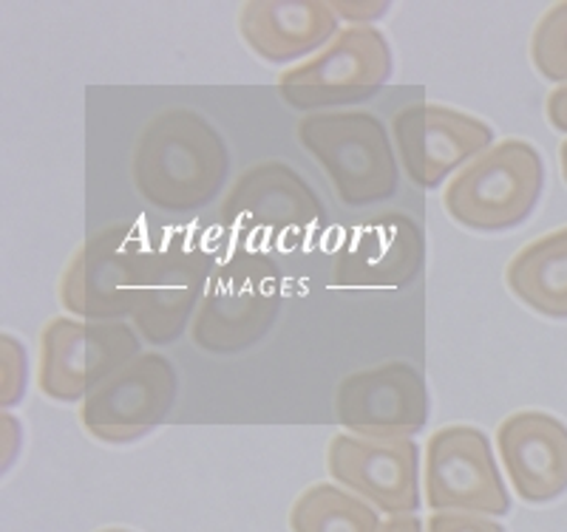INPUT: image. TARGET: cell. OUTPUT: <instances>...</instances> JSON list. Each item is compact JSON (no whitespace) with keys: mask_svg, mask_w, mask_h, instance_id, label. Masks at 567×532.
<instances>
[{"mask_svg":"<svg viewBox=\"0 0 567 532\" xmlns=\"http://www.w3.org/2000/svg\"><path fill=\"white\" fill-rule=\"evenodd\" d=\"M230 174L225 136L194 108H168L142 125L131 150V181L142 201L187 216L216 201Z\"/></svg>","mask_w":567,"mask_h":532,"instance_id":"6da1fadb","label":"cell"},{"mask_svg":"<svg viewBox=\"0 0 567 532\" xmlns=\"http://www.w3.org/2000/svg\"><path fill=\"white\" fill-rule=\"evenodd\" d=\"M281 306L278 263L267 252H230L213 267L194 317V343L207 354L247 352L270 332Z\"/></svg>","mask_w":567,"mask_h":532,"instance_id":"7a4b0ae2","label":"cell"},{"mask_svg":"<svg viewBox=\"0 0 567 532\" xmlns=\"http://www.w3.org/2000/svg\"><path fill=\"white\" fill-rule=\"evenodd\" d=\"M298 142L310 150L347 207L389 201L400 187L398 156L386 125L367 111L310 114L298 119Z\"/></svg>","mask_w":567,"mask_h":532,"instance_id":"3957f363","label":"cell"},{"mask_svg":"<svg viewBox=\"0 0 567 532\" xmlns=\"http://www.w3.org/2000/svg\"><path fill=\"white\" fill-rule=\"evenodd\" d=\"M542 187L545 161L539 150L525 139H505L445 185L443 205L465 230L505 232L534 216Z\"/></svg>","mask_w":567,"mask_h":532,"instance_id":"277c9868","label":"cell"},{"mask_svg":"<svg viewBox=\"0 0 567 532\" xmlns=\"http://www.w3.org/2000/svg\"><path fill=\"white\" fill-rule=\"evenodd\" d=\"M154 252L134 225H111L74 250L58 283L65 312L80 321H123L140 301Z\"/></svg>","mask_w":567,"mask_h":532,"instance_id":"5b68a950","label":"cell"},{"mask_svg":"<svg viewBox=\"0 0 567 532\" xmlns=\"http://www.w3.org/2000/svg\"><path fill=\"white\" fill-rule=\"evenodd\" d=\"M392 45L374 27H347L316 58L278 77L284 103L298 111L363 103L389 83Z\"/></svg>","mask_w":567,"mask_h":532,"instance_id":"8992f818","label":"cell"},{"mask_svg":"<svg viewBox=\"0 0 567 532\" xmlns=\"http://www.w3.org/2000/svg\"><path fill=\"white\" fill-rule=\"evenodd\" d=\"M140 357V332L125 321L54 317L40 332L38 388L54 403H80Z\"/></svg>","mask_w":567,"mask_h":532,"instance_id":"52a82bcc","label":"cell"},{"mask_svg":"<svg viewBox=\"0 0 567 532\" xmlns=\"http://www.w3.org/2000/svg\"><path fill=\"white\" fill-rule=\"evenodd\" d=\"M425 504L434 513H471L503 519L511 513L488 437L474 425H445L425 442Z\"/></svg>","mask_w":567,"mask_h":532,"instance_id":"ba28073f","label":"cell"},{"mask_svg":"<svg viewBox=\"0 0 567 532\" xmlns=\"http://www.w3.org/2000/svg\"><path fill=\"white\" fill-rule=\"evenodd\" d=\"M221 227L270 244H296L323 225V205L298 170L278 159L247 167L221 201Z\"/></svg>","mask_w":567,"mask_h":532,"instance_id":"9c48e42d","label":"cell"},{"mask_svg":"<svg viewBox=\"0 0 567 532\" xmlns=\"http://www.w3.org/2000/svg\"><path fill=\"white\" fill-rule=\"evenodd\" d=\"M179 377L165 354H140L83 399L80 423L105 445H131L159 428L176 405Z\"/></svg>","mask_w":567,"mask_h":532,"instance_id":"30bf717a","label":"cell"},{"mask_svg":"<svg viewBox=\"0 0 567 532\" xmlns=\"http://www.w3.org/2000/svg\"><path fill=\"white\" fill-rule=\"evenodd\" d=\"M336 419L352 437L374 442L412 439L429 425V388L409 363H383L338 383Z\"/></svg>","mask_w":567,"mask_h":532,"instance_id":"8fae6325","label":"cell"},{"mask_svg":"<svg viewBox=\"0 0 567 532\" xmlns=\"http://www.w3.org/2000/svg\"><path fill=\"white\" fill-rule=\"evenodd\" d=\"M398 156L409 179L423 190L443 185L454 170L494 148V128L477 116L449 105L414 103L392 119Z\"/></svg>","mask_w":567,"mask_h":532,"instance_id":"7c38bea8","label":"cell"},{"mask_svg":"<svg viewBox=\"0 0 567 532\" xmlns=\"http://www.w3.org/2000/svg\"><path fill=\"white\" fill-rule=\"evenodd\" d=\"M210 252L194 241H174L151 255L136 301L134 328L151 346H171L185 334L207 292L213 272Z\"/></svg>","mask_w":567,"mask_h":532,"instance_id":"4fadbf2b","label":"cell"},{"mask_svg":"<svg viewBox=\"0 0 567 532\" xmlns=\"http://www.w3.org/2000/svg\"><path fill=\"white\" fill-rule=\"evenodd\" d=\"M329 476L378 513L412 515L420 507V448L414 439L374 442L338 434L327 450Z\"/></svg>","mask_w":567,"mask_h":532,"instance_id":"5bb4252c","label":"cell"},{"mask_svg":"<svg viewBox=\"0 0 567 532\" xmlns=\"http://www.w3.org/2000/svg\"><path fill=\"white\" fill-rule=\"evenodd\" d=\"M425 238L406 212H381L349 230L336 261L347 289H403L423 272Z\"/></svg>","mask_w":567,"mask_h":532,"instance_id":"9a60e30c","label":"cell"},{"mask_svg":"<svg viewBox=\"0 0 567 532\" xmlns=\"http://www.w3.org/2000/svg\"><path fill=\"white\" fill-rule=\"evenodd\" d=\"M496 448L511 488L528 504H548L567 490V425L545 410H516L496 428Z\"/></svg>","mask_w":567,"mask_h":532,"instance_id":"2e32d148","label":"cell"},{"mask_svg":"<svg viewBox=\"0 0 567 532\" xmlns=\"http://www.w3.org/2000/svg\"><path fill=\"white\" fill-rule=\"evenodd\" d=\"M338 23L321 0H247L239 9V34L256 58L272 65L321 52L341 32Z\"/></svg>","mask_w":567,"mask_h":532,"instance_id":"e0dca14e","label":"cell"},{"mask_svg":"<svg viewBox=\"0 0 567 532\" xmlns=\"http://www.w3.org/2000/svg\"><path fill=\"white\" fill-rule=\"evenodd\" d=\"M505 283L536 314L567 321V227L516 252L505 270Z\"/></svg>","mask_w":567,"mask_h":532,"instance_id":"ac0fdd59","label":"cell"},{"mask_svg":"<svg viewBox=\"0 0 567 532\" xmlns=\"http://www.w3.org/2000/svg\"><path fill=\"white\" fill-rule=\"evenodd\" d=\"M381 515L372 504L338 484H312L290 510L292 532H378Z\"/></svg>","mask_w":567,"mask_h":532,"instance_id":"d6986e66","label":"cell"},{"mask_svg":"<svg viewBox=\"0 0 567 532\" xmlns=\"http://www.w3.org/2000/svg\"><path fill=\"white\" fill-rule=\"evenodd\" d=\"M530 60L542 77L567 85V0L542 14L530 38Z\"/></svg>","mask_w":567,"mask_h":532,"instance_id":"ffe728a7","label":"cell"},{"mask_svg":"<svg viewBox=\"0 0 567 532\" xmlns=\"http://www.w3.org/2000/svg\"><path fill=\"white\" fill-rule=\"evenodd\" d=\"M0 405L3 410L14 408V405L23 399V392H27V377H29V359H27V348L18 337H9L3 334L0 337Z\"/></svg>","mask_w":567,"mask_h":532,"instance_id":"44dd1931","label":"cell"},{"mask_svg":"<svg viewBox=\"0 0 567 532\" xmlns=\"http://www.w3.org/2000/svg\"><path fill=\"white\" fill-rule=\"evenodd\" d=\"M425 532H505L503 524L471 513H434L425 521Z\"/></svg>","mask_w":567,"mask_h":532,"instance_id":"7402d4cb","label":"cell"},{"mask_svg":"<svg viewBox=\"0 0 567 532\" xmlns=\"http://www.w3.org/2000/svg\"><path fill=\"white\" fill-rule=\"evenodd\" d=\"M332 12L338 14V20H349L352 27H372L374 20H381L383 14L389 12V3L381 0V3H349V0H336V3H329Z\"/></svg>","mask_w":567,"mask_h":532,"instance_id":"603a6c76","label":"cell"},{"mask_svg":"<svg viewBox=\"0 0 567 532\" xmlns=\"http://www.w3.org/2000/svg\"><path fill=\"white\" fill-rule=\"evenodd\" d=\"M545 114H548L550 128L567 134V85L550 91L548 103H545Z\"/></svg>","mask_w":567,"mask_h":532,"instance_id":"cb8c5ba5","label":"cell"},{"mask_svg":"<svg viewBox=\"0 0 567 532\" xmlns=\"http://www.w3.org/2000/svg\"><path fill=\"white\" fill-rule=\"evenodd\" d=\"M378 532H423V524L414 515H392L383 521Z\"/></svg>","mask_w":567,"mask_h":532,"instance_id":"d4e9b609","label":"cell"},{"mask_svg":"<svg viewBox=\"0 0 567 532\" xmlns=\"http://www.w3.org/2000/svg\"><path fill=\"white\" fill-rule=\"evenodd\" d=\"M559 161H561V176H565V181H567V139L561 142V148H559Z\"/></svg>","mask_w":567,"mask_h":532,"instance_id":"484cf974","label":"cell"},{"mask_svg":"<svg viewBox=\"0 0 567 532\" xmlns=\"http://www.w3.org/2000/svg\"><path fill=\"white\" fill-rule=\"evenodd\" d=\"M100 532H128V530H100Z\"/></svg>","mask_w":567,"mask_h":532,"instance_id":"4316f807","label":"cell"}]
</instances>
